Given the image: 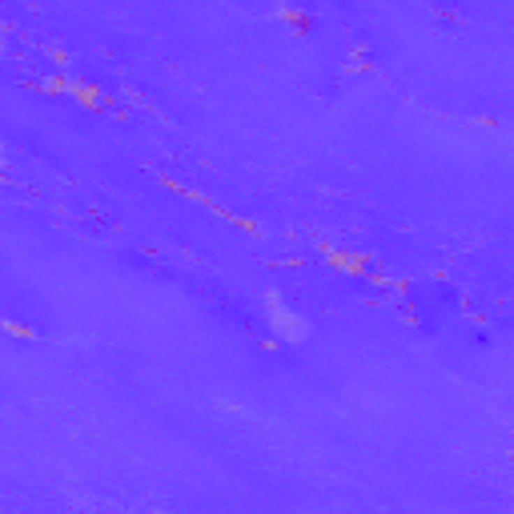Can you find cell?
Returning <instances> with one entry per match:
<instances>
[{"instance_id":"cell-1","label":"cell","mask_w":514,"mask_h":514,"mask_svg":"<svg viewBox=\"0 0 514 514\" xmlns=\"http://www.w3.org/2000/svg\"><path fill=\"white\" fill-rule=\"evenodd\" d=\"M265 321H270L273 337H277L281 346H298V342H305V337L314 334V325H309L293 305L281 302V293H270V298H265Z\"/></svg>"},{"instance_id":"cell-2","label":"cell","mask_w":514,"mask_h":514,"mask_svg":"<svg viewBox=\"0 0 514 514\" xmlns=\"http://www.w3.org/2000/svg\"><path fill=\"white\" fill-rule=\"evenodd\" d=\"M281 20L293 24V36H305V32H309V16H302L298 8H281Z\"/></svg>"},{"instance_id":"cell-3","label":"cell","mask_w":514,"mask_h":514,"mask_svg":"<svg viewBox=\"0 0 514 514\" xmlns=\"http://www.w3.org/2000/svg\"><path fill=\"white\" fill-rule=\"evenodd\" d=\"M330 261L342 265V270H350V273H366V261H362V257H353V254H334Z\"/></svg>"},{"instance_id":"cell-4","label":"cell","mask_w":514,"mask_h":514,"mask_svg":"<svg viewBox=\"0 0 514 514\" xmlns=\"http://www.w3.org/2000/svg\"><path fill=\"white\" fill-rule=\"evenodd\" d=\"M0 169H4V145H0Z\"/></svg>"}]
</instances>
